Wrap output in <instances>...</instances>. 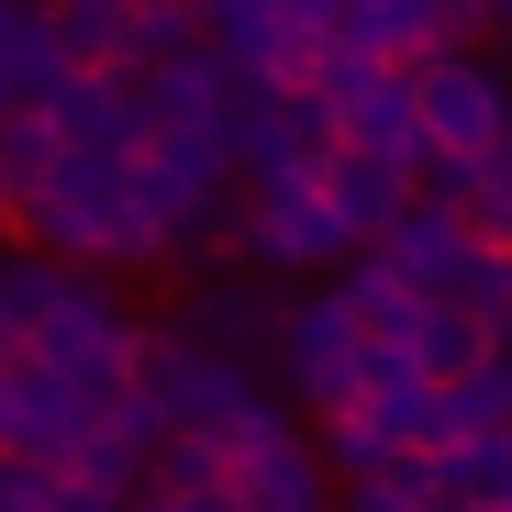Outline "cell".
I'll use <instances>...</instances> for the list:
<instances>
[{
  "label": "cell",
  "mask_w": 512,
  "mask_h": 512,
  "mask_svg": "<svg viewBox=\"0 0 512 512\" xmlns=\"http://www.w3.org/2000/svg\"><path fill=\"white\" fill-rule=\"evenodd\" d=\"M12 245H45V256H78V268H156V234H145V201H134V145H67L56 134V167L23 212Z\"/></svg>",
  "instance_id": "obj_1"
},
{
  "label": "cell",
  "mask_w": 512,
  "mask_h": 512,
  "mask_svg": "<svg viewBox=\"0 0 512 512\" xmlns=\"http://www.w3.org/2000/svg\"><path fill=\"white\" fill-rule=\"evenodd\" d=\"M134 390L167 412V435H212V446L268 435V423H279V401H290V390H268V379H256L245 357L201 346V334H179V323H145V346H134Z\"/></svg>",
  "instance_id": "obj_2"
},
{
  "label": "cell",
  "mask_w": 512,
  "mask_h": 512,
  "mask_svg": "<svg viewBox=\"0 0 512 512\" xmlns=\"http://www.w3.org/2000/svg\"><path fill=\"white\" fill-rule=\"evenodd\" d=\"M268 368H279V390H290L301 412H346V401L368 390V323L346 312V290H301V301H279V346H268Z\"/></svg>",
  "instance_id": "obj_3"
},
{
  "label": "cell",
  "mask_w": 512,
  "mask_h": 512,
  "mask_svg": "<svg viewBox=\"0 0 512 512\" xmlns=\"http://www.w3.org/2000/svg\"><path fill=\"white\" fill-rule=\"evenodd\" d=\"M312 78L334 90V112H346V145H368V156H401L412 179H423L435 134H423V90H412V67H390V56H368V45H346V34H334Z\"/></svg>",
  "instance_id": "obj_4"
},
{
  "label": "cell",
  "mask_w": 512,
  "mask_h": 512,
  "mask_svg": "<svg viewBox=\"0 0 512 512\" xmlns=\"http://www.w3.org/2000/svg\"><path fill=\"white\" fill-rule=\"evenodd\" d=\"M346 223H334L312 167H279V179H245V268L268 279H312V268H346Z\"/></svg>",
  "instance_id": "obj_5"
},
{
  "label": "cell",
  "mask_w": 512,
  "mask_h": 512,
  "mask_svg": "<svg viewBox=\"0 0 512 512\" xmlns=\"http://www.w3.org/2000/svg\"><path fill=\"white\" fill-rule=\"evenodd\" d=\"M412 90H423V134H435L446 156H468V145L512 134V78H501L490 56H468V45L412 56Z\"/></svg>",
  "instance_id": "obj_6"
},
{
  "label": "cell",
  "mask_w": 512,
  "mask_h": 512,
  "mask_svg": "<svg viewBox=\"0 0 512 512\" xmlns=\"http://www.w3.org/2000/svg\"><path fill=\"white\" fill-rule=\"evenodd\" d=\"M201 34L256 78V90H268V78H312L323 67V23H301V0H201Z\"/></svg>",
  "instance_id": "obj_7"
},
{
  "label": "cell",
  "mask_w": 512,
  "mask_h": 512,
  "mask_svg": "<svg viewBox=\"0 0 512 512\" xmlns=\"http://www.w3.org/2000/svg\"><path fill=\"white\" fill-rule=\"evenodd\" d=\"M167 323L201 334V346H223V357H245V368H268V346H279V290H268V268L245 279V256H223L212 279L179 290V312H167Z\"/></svg>",
  "instance_id": "obj_8"
},
{
  "label": "cell",
  "mask_w": 512,
  "mask_h": 512,
  "mask_svg": "<svg viewBox=\"0 0 512 512\" xmlns=\"http://www.w3.org/2000/svg\"><path fill=\"white\" fill-rule=\"evenodd\" d=\"M234 490H245V512H334V468H323V446L290 412L234 446Z\"/></svg>",
  "instance_id": "obj_9"
},
{
  "label": "cell",
  "mask_w": 512,
  "mask_h": 512,
  "mask_svg": "<svg viewBox=\"0 0 512 512\" xmlns=\"http://www.w3.org/2000/svg\"><path fill=\"white\" fill-rule=\"evenodd\" d=\"M468 245H479V223H468L446 190H412V201L390 212V234H379V256H390L412 290H446V279L468 268Z\"/></svg>",
  "instance_id": "obj_10"
},
{
  "label": "cell",
  "mask_w": 512,
  "mask_h": 512,
  "mask_svg": "<svg viewBox=\"0 0 512 512\" xmlns=\"http://www.w3.org/2000/svg\"><path fill=\"white\" fill-rule=\"evenodd\" d=\"M312 179H323L334 223H346V245H379V234H390V212L412 201V167H401V156H368V145H334Z\"/></svg>",
  "instance_id": "obj_11"
},
{
  "label": "cell",
  "mask_w": 512,
  "mask_h": 512,
  "mask_svg": "<svg viewBox=\"0 0 512 512\" xmlns=\"http://www.w3.org/2000/svg\"><path fill=\"white\" fill-rule=\"evenodd\" d=\"M67 67H145V0H45Z\"/></svg>",
  "instance_id": "obj_12"
},
{
  "label": "cell",
  "mask_w": 512,
  "mask_h": 512,
  "mask_svg": "<svg viewBox=\"0 0 512 512\" xmlns=\"http://www.w3.org/2000/svg\"><path fill=\"white\" fill-rule=\"evenodd\" d=\"M334 290H346V312L368 323V346H412V323H423V301H435V290H412V279L390 268V256H379V245H357L346 268H334Z\"/></svg>",
  "instance_id": "obj_13"
},
{
  "label": "cell",
  "mask_w": 512,
  "mask_h": 512,
  "mask_svg": "<svg viewBox=\"0 0 512 512\" xmlns=\"http://www.w3.org/2000/svg\"><path fill=\"white\" fill-rule=\"evenodd\" d=\"M423 179H435L479 234H512V134H490V145H468V156L435 145V156H423Z\"/></svg>",
  "instance_id": "obj_14"
},
{
  "label": "cell",
  "mask_w": 512,
  "mask_h": 512,
  "mask_svg": "<svg viewBox=\"0 0 512 512\" xmlns=\"http://www.w3.org/2000/svg\"><path fill=\"white\" fill-rule=\"evenodd\" d=\"M45 167H56V112L34 101V112L0 123V234H23V212H34V190H45Z\"/></svg>",
  "instance_id": "obj_15"
},
{
  "label": "cell",
  "mask_w": 512,
  "mask_h": 512,
  "mask_svg": "<svg viewBox=\"0 0 512 512\" xmlns=\"http://www.w3.org/2000/svg\"><path fill=\"white\" fill-rule=\"evenodd\" d=\"M412 357L435 368V379H468L479 357H501V334H490L468 301H446V290H435V301H423V323H412Z\"/></svg>",
  "instance_id": "obj_16"
},
{
  "label": "cell",
  "mask_w": 512,
  "mask_h": 512,
  "mask_svg": "<svg viewBox=\"0 0 512 512\" xmlns=\"http://www.w3.org/2000/svg\"><path fill=\"white\" fill-rule=\"evenodd\" d=\"M346 45L412 67V56H435V45H446V23H435V0H357V12H346Z\"/></svg>",
  "instance_id": "obj_17"
},
{
  "label": "cell",
  "mask_w": 512,
  "mask_h": 512,
  "mask_svg": "<svg viewBox=\"0 0 512 512\" xmlns=\"http://www.w3.org/2000/svg\"><path fill=\"white\" fill-rule=\"evenodd\" d=\"M312 446H323V468H334V479H379V468L401 457V446H390V423H379L368 401H346V412H323V435H312Z\"/></svg>",
  "instance_id": "obj_18"
},
{
  "label": "cell",
  "mask_w": 512,
  "mask_h": 512,
  "mask_svg": "<svg viewBox=\"0 0 512 512\" xmlns=\"http://www.w3.org/2000/svg\"><path fill=\"white\" fill-rule=\"evenodd\" d=\"M446 301H468L490 334H512V234H479L468 245V268L446 279Z\"/></svg>",
  "instance_id": "obj_19"
},
{
  "label": "cell",
  "mask_w": 512,
  "mask_h": 512,
  "mask_svg": "<svg viewBox=\"0 0 512 512\" xmlns=\"http://www.w3.org/2000/svg\"><path fill=\"white\" fill-rule=\"evenodd\" d=\"M446 490L479 501V512H501L512 501V435H457L446 446Z\"/></svg>",
  "instance_id": "obj_20"
},
{
  "label": "cell",
  "mask_w": 512,
  "mask_h": 512,
  "mask_svg": "<svg viewBox=\"0 0 512 512\" xmlns=\"http://www.w3.org/2000/svg\"><path fill=\"white\" fill-rule=\"evenodd\" d=\"M446 390H457V435H512V346L479 357V368L446 379Z\"/></svg>",
  "instance_id": "obj_21"
},
{
  "label": "cell",
  "mask_w": 512,
  "mask_h": 512,
  "mask_svg": "<svg viewBox=\"0 0 512 512\" xmlns=\"http://www.w3.org/2000/svg\"><path fill=\"white\" fill-rule=\"evenodd\" d=\"M212 479H234V446H212V435H167L156 446V490H212Z\"/></svg>",
  "instance_id": "obj_22"
},
{
  "label": "cell",
  "mask_w": 512,
  "mask_h": 512,
  "mask_svg": "<svg viewBox=\"0 0 512 512\" xmlns=\"http://www.w3.org/2000/svg\"><path fill=\"white\" fill-rule=\"evenodd\" d=\"M0 512H67V468L56 457H0Z\"/></svg>",
  "instance_id": "obj_23"
},
{
  "label": "cell",
  "mask_w": 512,
  "mask_h": 512,
  "mask_svg": "<svg viewBox=\"0 0 512 512\" xmlns=\"http://www.w3.org/2000/svg\"><path fill=\"white\" fill-rule=\"evenodd\" d=\"M346 512H479V501H457V490L423 501V490H401V479L379 468V479H346Z\"/></svg>",
  "instance_id": "obj_24"
},
{
  "label": "cell",
  "mask_w": 512,
  "mask_h": 512,
  "mask_svg": "<svg viewBox=\"0 0 512 512\" xmlns=\"http://www.w3.org/2000/svg\"><path fill=\"white\" fill-rule=\"evenodd\" d=\"M435 23H446V45H468V34H501V0H435Z\"/></svg>",
  "instance_id": "obj_25"
},
{
  "label": "cell",
  "mask_w": 512,
  "mask_h": 512,
  "mask_svg": "<svg viewBox=\"0 0 512 512\" xmlns=\"http://www.w3.org/2000/svg\"><path fill=\"white\" fill-rule=\"evenodd\" d=\"M134 512H179V501H167V490H145V501H134Z\"/></svg>",
  "instance_id": "obj_26"
},
{
  "label": "cell",
  "mask_w": 512,
  "mask_h": 512,
  "mask_svg": "<svg viewBox=\"0 0 512 512\" xmlns=\"http://www.w3.org/2000/svg\"><path fill=\"white\" fill-rule=\"evenodd\" d=\"M145 12H201V0H145Z\"/></svg>",
  "instance_id": "obj_27"
},
{
  "label": "cell",
  "mask_w": 512,
  "mask_h": 512,
  "mask_svg": "<svg viewBox=\"0 0 512 512\" xmlns=\"http://www.w3.org/2000/svg\"><path fill=\"white\" fill-rule=\"evenodd\" d=\"M501 34H512V0H501Z\"/></svg>",
  "instance_id": "obj_28"
}]
</instances>
